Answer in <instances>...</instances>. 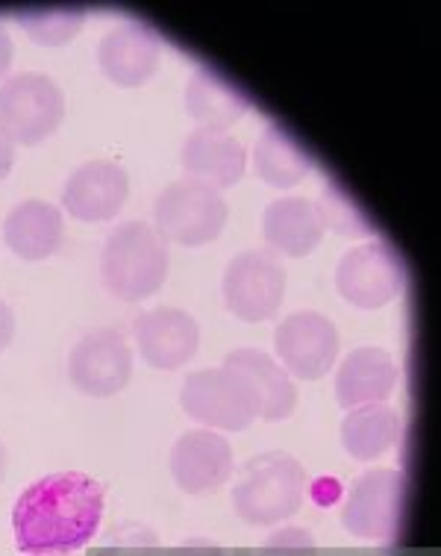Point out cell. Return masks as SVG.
<instances>
[{
  "label": "cell",
  "mask_w": 441,
  "mask_h": 556,
  "mask_svg": "<svg viewBox=\"0 0 441 556\" xmlns=\"http://www.w3.org/2000/svg\"><path fill=\"white\" fill-rule=\"evenodd\" d=\"M103 516V485L83 471L48 475L15 501L12 527L24 554H68L89 545Z\"/></svg>",
  "instance_id": "6da1fadb"
},
{
  "label": "cell",
  "mask_w": 441,
  "mask_h": 556,
  "mask_svg": "<svg viewBox=\"0 0 441 556\" xmlns=\"http://www.w3.org/2000/svg\"><path fill=\"white\" fill-rule=\"evenodd\" d=\"M303 497L306 471L301 463L282 451H268L241 466L232 489V509L248 525L272 527L294 516Z\"/></svg>",
  "instance_id": "7a4b0ae2"
},
{
  "label": "cell",
  "mask_w": 441,
  "mask_h": 556,
  "mask_svg": "<svg viewBox=\"0 0 441 556\" xmlns=\"http://www.w3.org/2000/svg\"><path fill=\"white\" fill-rule=\"evenodd\" d=\"M168 277V244L151 224L124 222L101 253V280L115 298L136 304L162 289Z\"/></svg>",
  "instance_id": "3957f363"
},
{
  "label": "cell",
  "mask_w": 441,
  "mask_h": 556,
  "mask_svg": "<svg viewBox=\"0 0 441 556\" xmlns=\"http://www.w3.org/2000/svg\"><path fill=\"white\" fill-rule=\"evenodd\" d=\"M406 497H410V483L403 471L394 468L365 471L341 504V525L351 536L365 542L398 539L406 516Z\"/></svg>",
  "instance_id": "277c9868"
},
{
  "label": "cell",
  "mask_w": 441,
  "mask_h": 556,
  "mask_svg": "<svg viewBox=\"0 0 441 556\" xmlns=\"http://www.w3.org/2000/svg\"><path fill=\"white\" fill-rule=\"evenodd\" d=\"M180 406L203 427L230 430V433L248 430L260 418L251 386L230 365L203 368L186 377L180 389Z\"/></svg>",
  "instance_id": "5b68a950"
},
{
  "label": "cell",
  "mask_w": 441,
  "mask_h": 556,
  "mask_svg": "<svg viewBox=\"0 0 441 556\" xmlns=\"http://www.w3.org/2000/svg\"><path fill=\"white\" fill-rule=\"evenodd\" d=\"M153 218H156V233L165 242L198 248L215 242L220 236L227 224V201L220 198L218 189L186 177L162 189L153 203Z\"/></svg>",
  "instance_id": "8992f818"
},
{
  "label": "cell",
  "mask_w": 441,
  "mask_h": 556,
  "mask_svg": "<svg viewBox=\"0 0 441 556\" xmlns=\"http://www.w3.org/2000/svg\"><path fill=\"white\" fill-rule=\"evenodd\" d=\"M65 115V94L48 74L24 72L0 83V130L15 144L45 142Z\"/></svg>",
  "instance_id": "52a82bcc"
},
{
  "label": "cell",
  "mask_w": 441,
  "mask_h": 556,
  "mask_svg": "<svg viewBox=\"0 0 441 556\" xmlns=\"http://www.w3.org/2000/svg\"><path fill=\"white\" fill-rule=\"evenodd\" d=\"M224 306L248 324L268 321L286 298V268L268 251L239 253L220 280Z\"/></svg>",
  "instance_id": "ba28073f"
},
{
  "label": "cell",
  "mask_w": 441,
  "mask_h": 556,
  "mask_svg": "<svg viewBox=\"0 0 441 556\" xmlns=\"http://www.w3.org/2000/svg\"><path fill=\"white\" fill-rule=\"evenodd\" d=\"M336 286L348 304L360 309H380L391 304L406 286L401 253L389 242H368L341 256Z\"/></svg>",
  "instance_id": "9c48e42d"
},
{
  "label": "cell",
  "mask_w": 441,
  "mask_h": 556,
  "mask_svg": "<svg viewBox=\"0 0 441 556\" xmlns=\"http://www.w3.org/2000/svg\"><path fill=\"white\" fill-rule=\"evenodd\" d=\"M68 377L83 395H118L133 377V351L124 333L103 327L83 336L68 354Z\"/></svg>",
  "instance_id": "30bf717a"
},
{
  "label": "cell",
  "mask_w": 441,
  "mask_h": 556,
  "mask_svg": "<svg viewBox=\"0 0 441 556\" xmlns=\"http://www.w3.org/2000/svg\"><path fill=\"white\" fill-rule=\"evenodd\" d=\"M282 368L298 380H322L339 356V330L322 313H291L274 333Z\"/></svg>",
  "instance_id": "8fae6325"
},
{
  "label": "cell",
  "mask_w": 441,
  "mask_h": 556,
  "mask_svg": "<svg viewBox=\"0 0 441 556\" xmlns=\"http://www.w3.org/2000/svg\"><path fill=\"white\" fill-rule=\"evenodd\" d=\"M162 60V36L144 21H124L98 45V65L106 80L124 89L148 83Z\"/></svg>",
  "instance_id": "7c38bea8"
},
{
  "label": "cell",
  "mask_w": 441,
  "mask_h": 556,
  "mask_svg": "<svg viewBox=\"0 0 441 556\" xmlns=\"http://www.w3.org/2000/svg\"><path fill=\"white\" fill-rule=\"evenodd\" d=\"M171 477L177 480L182 492L206 495L218 492L220 485L232 477V447L212 427L189 430L171 447Z\"/></svg>",
  "instance_id": "4fadbf2b"
},
{
  "label": "cell",
  "mask_w": 441,
  "mask_h": 556,
  "mask_svg": "<svg viewBox=\"0 0 441 556\" xmlns=\"http://www.w3.org/2000/svg\"><path fill=\"white\" fill-rule=\"evenodd\" d=\"M136 342L144 363L160 371H177L198 354L201 327L186 309L156 306L136 318Z\"/></svg>",
  "instance_id": "5bb4252c"
},
{
  "label": "cell",
  "mask_w": 441,
  "mask_h": 556,
  "mask_svg": "<svg viewBox=\"0 0 441 556\" xmlns=\"http://www.w3.org/2000/svg\"><path fill=\"white\" fill-rule=\"evenodd\" d=\"M130 194V177L118 162L91 160L71 172L62 189V210L80 222H110Z\"/></svg>",
  "instance_id": "9a60e30c"
},
{
  "label": "cell",
  "mask_w": 441,
  "mask_h": 556,
  "mask_svg": "<svg viewBox=\"0 0 441 556\" xmlns=\"http://www.w3.org/2000/svg\"><path fill=\"white\" fill-rule=\"evenodd\" d=\"M180 165L189 180H198L212 189H227L244 177L248 151L227 132L198 127L182 142Z\"/></svg>",
  "instance_id": "2e32d148"
},
{
  "label": "cell",
  "mask_w": 441,
  "mask_h": 556,
  "mask_svg": "<svg viewBox=\"0 0 441 556\" xmlns=\"http://www.w3.org/2000/svg\"><path fill=\"white\" fill-rule=\"evenodd\" d=\"M327 233L322 206L306 198H280L262 215V236L274 253L301 260L310 256Z\"/></svg>",
  "instance_id": "e0dca14e"
},
{
  "label": "cell",
  "mask_w": 441,
  "mask_h": 556,
  "mask_svg": "<svg viewBox=\"0 0 441 556\" xmlns=\"http://www.w3.org/2000/svg\"><path fill=\"white\" fill-rule=\"evenodd\" d=\"M224 365L236 368L248 380L253 397H256V406H260V418L280 421V418H289L294 413L298 386L274 356L256 351V348H239V351L227 354Z\"/></svg>",
  "instance_id": "ac0fdd59"
},
{
  "label": "cell",
  "mask_w": 441,
  "mask_h": 556,
  "mask_svg": "<svg viewBox=\"0 0 441 556\" xmlns=\"http://www.w3.org/2000/svg\"><path fill=\"white\" fill-rule=\"evenodd\" d=\"M3 239H7V248L27 263L48 260L60 251L62 239H65L62 210L48 201H36V198L18 203L3 222Z\"/></svg>",
  "instance_id": "d6986e66"
},
{
  "label": "cell",
  "mask_w": 441,
  "mask_h": 556,
  "mask_svg": "<svg viewBox=\"0 0 441 556\" xmlns=\"http://www.w3.org/2000/svg\"><path fill=\"white\" fill-rule=\"evenodd\" d=\"M398 386V363L382 348H356L336 371V401L344 409L386 401Z\"/></svg>",
  "instance_id": "ffe728a7"
},
{
  "label": "cell",
  "mask_w": 441,
  "mask_h": 556,
  "mask_svg": "<svg viewBox=\"0 0 441 556\" xmlns=\"http://www.w3.org/2000/svg\"><path fill=\"white\" fill-rule=\"evenodd\" d=\"M251 110V98L215 68H198L186 83V112L203 130H227Z\"/></svg>",
  "instance_id": "44dd1931"
},
{
  "label": "cell",
  "mask_w": 441,
  "mask_h": 556,
  "mask_svg": "<svg viewBox=\"0 0 441 556\" xmlns=\"http://www.w3.org/2000/svg\"><path fill=\"white\" fill-rule=\"evenodd\" d=\"M401 415L386 401L353 406L341 421V445L348 456L360 459V463H371L377 456L389 454L391 447L401 442Z\"/></svg>",
  "instance_id": "7402d4cb"
},
{
  "label": "cell",
  "mask_w": 441,
  "mask_h": 556,
  "mask_svg": "<svg viewBox=\"0 0 441 556\" xmlns=\"http://www.w3.org/2000/svg\"><path fill=\"white\" fill-rule=\"evenodd\" d=\"M310 153L303 151L298 139H291V132L282 130L280 124H272L253 144V172L274 189L298 186L310 174Z\"/></svg>",
  "instance_id": "603a6c76"
},
{
  "label": "cell",
  "mask_w": 441,
  "mask_h": 556,
  "mask_svg": "<svg viewBox=\"0 0 441 556\" xmlns=\"http://www.w3.org/2000/svg\"><path fill=\"white\" fill-rule=\"evenodd\" d=\"M83 3H33L15 12L21 30L41 48H60L83 30L86 21Z\"/></svg>",
  "instance_id": "cb8c5ba5"
},
{
  "label": "cell",
  "mask_w": 441,
  "mask_h": 556,
  "mask_svg": "<svg viewBox=\"0 0 441 556\" xmlns=\"http://www.w3.org/2000/svg\"><path fill=\"white\" fill-rule=\"evenodd\" d=\"M318 206H322V215L327 227L339 230V236H371L374 224L365 218L362 210H356V203H351V198L341 192L339 186H324L322 198H318Z\"/></svg>",
  "instance_id": "d4e9b609"
},
{
  "label": "cell",
  "mask_w": 441,
  "mask_h": 556,
  "mask_svg": "<svg viewBox=\"0 0 441 556\" xmlns=\"http://www.w3.org/2000/svg\"><path fill=\"white\" fill-rule=\"evenodd\" d=\"M315 551V539L303 527H282L265 542V554H306Z\"/></svg>",
  "instance_id": "484cf974"
},
{
  "label": "cell",
  "mask_w": 441,
  "mask_h": 556,
  "mask_svg": "<svg viewBox=\"0 0 441 556\" xmlns=\"http://www.w3.org/2000/svg\"><path fill=\"white\" fill-rule=\"evenodd\" d=\"M12 336H15V315L3 301H0V354L10 348Z\"/></svg>",
  "instance_id": "4316f807"
},
{
  "label": "cell",
  "mask_w": 441,
  "mask_h": 556,
  "mask_svg": "<svg viewBox=\"0 0 441 556\" xmlns=\"http://www.w3.org/2000/svg\"><path fill=\"white\" fill-rule=\"evenodd\" d=\"M12 162H15V142L0 130V180L12 172Z\"/></svg>",
  "instance_id": "83f0119b"
},
{
  "label": "cell",
  "mask_w": 441,
  "mask_h": 556,
  "mask_svg": "<svg viewBox=\"0 0 441 556\" xmlns=\"http://www.w3.org/2000/svg\"><path fill=\"white\" fill-rule=\"evenodd\" d=\"M12 65V36L7 30V24L0 21V77L10 72Z\"/></svg>",
  "instance_id": "f1b7e54d"
},
{
  "label": "cell",
  "mask_w": 441,
  "mask_h": 556,
  "mask_svg": "<svg viewBox=\"0 0 441 556\" xmlns=\"http://www.w3.org/2000/svg\"><path fill=\"white\" fill-rule=\"evenodd\" d=\"M3 475H7V447L0 442V480H3Z\"/></svg>",
  "instance_id": "f546056e"
}]
</instances>
